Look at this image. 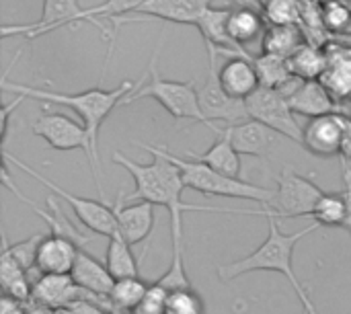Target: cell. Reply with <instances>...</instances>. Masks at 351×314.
I'll return each instance as SVG.
<instances>
[{
    "label": "cell",
    "mask_w": 351,
    "mask_h": 314,
    "mask_svg": "<svg viewBox=\"0 0 351 314\" xmlns=\"http://www.w3.org/2000/svg\"><path fill=\"white\" fill-rule=\"evenodd\" d=\"M70 276L74 278V282L78 286H82L84 290H88L97 296H103V298H109L113 284H115V278L111 276L109 267L103 265L99 259H95L93 255H88L82 249L78 251V257L74 261Z\"/></svg>",
    "instance_id": "21"
},
{
    "label": "cell",
    "mask_w": 351,
    "mask_h": 314,
    "mask_svg": "<svg viewBox=\"0 0 351 314\" xmlns=\"http://www.w3.org/2000/svg\"><path fill=\"white\" fill-rule=\"evenodd\" d=\"M325 51L327 66L319 80L339 103H346L351 99V45L333 43Z\"/></svg>",
    "instance_id": "20"
},
{
    "label": "cell",
    "mask_w": 351,
    "mask_h": 314,
    "mask_svg": "<svg viewBox=\"0 0 351 314\" xmlns=\"http://www.w3.org/2000/svg\"><path fill=\"white\" fill-rule=\"evenodd\" d=\"M158 284H160L162 288H167L169 292H173V290H187V288H191V282H189L187 271H185L183 247H173V259H171V265H169L167 274L158 280Z\"/></svg>",
    "instance_id": "34"
},
{
    "label": "cell",
    "mask_w": 351,
    "mask_h": 314,
    "mask_svg": "<svg viewBox=\"0 0 351 314\" xmlns=\"http://www.w3.org/2000/svg\"><path fill=\"white\" fill-rule=\"evenodd\" d=\"M300 10V0H265L263 19L267 25H298Z\"/></svg>",
    "instance_id": "33"
},
{
    "label": "cell",
    "mask_w": 351,
    "mask_h": 314,
    "mask_svg": "<svg viewBox=\"0 0 351 314\" xmlns=\"http://www.w3.org/2000/svg\"><path fill=\"white\" fill-rule=\"evenodd\" d=\"M80 23H84V8L80 6V0H43L41 16L35 23L2 25V37L21 35L27 41H33L56 29L76 27Z\"/></svg>",
    "instance_id": "10"
},
{
    "label": "cell",
    "mask_w": 351,
    "mask_h": 314,
    "mask_svg": "<svg viewBox=\"0 0 351 314\" xmlns=\"http://www.w3.org/2000/svg\"><path fill=\"white\" fill-rule=\"evenodd\" d=\"M29 269H25L14 255L8 249V239L6 234H2V255H0V286H2V294L14 296L19 300L29 302L31 300V292H33V284L29 280Z\"/></svg>",
    "instance_id": "23"
},
{
    "label": "cell",
    "mask_w": 351,
    "mask_h": 314,
    "mask_svg": "<svg viewBox=\"0 0 351 314\" xmlns=\"http://www.w3.org/2000/svg\"><path fill=\"white\" fill-rule=\"evenodd\" d=\"M64 311L68 314H109L105 306H101V304L95 302V300H86V298L76 300L72 306H68V309H64Z\"/></svg>",
    "instance_id": "40"
},
{
    "label": "cell",
    "mask_w": 351,
    "mask_h": 314,
    "mask_svg": "<svg viewBox=\"0 0 351 314\" xmlns=\"http://www.w3.org/2000/svg\"><path fill=\"white\" fill-rule=\"evenodd\" d=\"M0 314H31L29 302L19 300V298L8 296V294H2V298H0Z\"/></svg>",
    "instance_id": "39"
},
{
    "label": "cell",
    "mask_w": 351,
    "mask_h": 314,
    "mask_svg": "<svg viewBox=\"0 0 351 314\" xmlns=\"http://www.w3.org/2000/svg\"><path fill=\"white\" fill-rule=\"evenodd\" d=\"M43 237H45V234L37 232V234H33V237H29V239H25V241H21V243H14V245L8 243L10 253L14 255V259H16L25 269H33V265H35V253H37V247H39V243H41Z\"/></svg>",
    "instance_id": "38"
},
{
    "label": "cell",
    "mask_w": 351,
    "mask_h": 314,
    "mask_svg": "<svg viewBox=\"0 0 351 314\" xmlns=\"http://www.w3.org/2000/svg\"><path fill=\"white\" fill-rule=\"evenodd\" d=\"M321 12H323L325 27L331 29V31H343L350 25V8L343 2H339V0H329Z\"/></svg>",
    "instance_id": "37"
},
{
    "label": "cell",
    "mask_w": 351,
    "mask_h": 314,
    "mask_svg": "<svg viewBox=\"0 0 351 314\" xmlns=\"http://www.w3.org/2000/svg\"><path fill=\"white\" fill-rule=\"evenodd\" d=\"M218 136H224L230 140V144L247 156H265L271 146L278 142L280 134L265 123L249 117L237 123H228L226 128H216Z\"/></svg>",
    "instance_id": "16"
},
{
    "label": "cell",
    "mask_w": 351,
    "mask_h": 314,
    "mask_svg": "<svg viewBox=\"0 0 351 314\" xmlns=\"http://www.w3.org/2000/svg\"><path fill=\"white\" fill-rule=\"evenodd\" d=\"M146 78H148V70L138 80H123L121 84H117L111 90L93 86V88L80 90V93H58V90H49V88H35V86H27V84L8 82V78L4 76L0 82V88L4 93H19V95H25L27 99H37L41 103L68 107L82 119V123L88 132V142H90V154H88L90 173H93L95 185L99 189V195L103 200V189H101V179H99V132H101V125L117 107H121L123 99L130 93H134L138 86L144 84Z\"/></svg>",
    "instance_id": "2"
},
{
    "label": "cell",
    "mask_w": 351,
    "mask_h": 314,
    "mask_svg": "<svg viewBox=\"0 0 351 314\" xmlns=\"http://www.w3.org/2000/svg\"><path fill=\"white\" fill-rule=\"evenodd\" d=\"M160 154H165L169 160L177 165V169L183 175V181L189 189L204 193V195H216V197H228V200H243V202H253L261 204L263 208H271L276 202V189L259 187L253 183H247L243 179L228 177L206 162L193 158V156H179L169 152L165 146H156Z\"/></svg>",
    "instance_id": "4"
},
{
    "label": "cell",
    "mask_w": 351,
    "mask_h": 314,
    "mask_svg": "<svg viewBox=\"0 0 351 314\" xmlns=\"http://www.w3.org/2000/svg\"><path fill=\"white\" fill-rule=\"evenodd\" d=\"M169 290L162 288L158 282L150 284L140 304L134 309V314H167Z\"/></svg>",
    "instance_id": "36"
},
{
    "label": "cell",
    "mask_w": 351,
    "mask_h": 314,
    "mask_svg": "<svg viewBox=\"0 0 351 314\" xmlns=\"http://www.w3.org/2000/svg\"><path fill=\"white\" fill-rule=\"evenodd\" d=\"M132 243L117 230L109 237V247H107V257L105 265L109 267L111 276L115 280L121 278H134L138 276V261L132 251Z\"/></svg>",
    "instance_id": "28"
},
{
    "label": "cell",
    "mask_w": 351,
    "mask_h": 314,
    "mask_svg": "<svg viewBox=\"0 0 351 314\" xmlns=\"http://www.w3.org/2000/svg\"><path fill=\"white\" fill-rule=\"evenodd\" d=\"M304 43L298 25H267L261 35V51L290 58Z\"/></svg>",
    "instance_id": "29"
},
{
    "label": "cell",
    "mask_w": 351,
    "mask_h": 314,
    "mask_svg": "<svg viewBox=\"0 0 351 314\" xmlns=\"http://www.w3.org/2000/svg\"><path fill=\"white\" fill-rule=\"evenodd\" d=\"M253 64L257 68L261 86L282 88L286 82H290L294 78L290 64H288V58L274 56V53H261V56L253 58Z\"/></svg>",
    "instance_id": "31"
},
{
    "label": "cell",
    "mask_w": 351,
    "mask_h": 314,
    "mask_svg": "<svg viewBox=\"0 0 351 314\" xmlns=\"http://www.w3.org/2000/svg\"><path fill=\"white\" fill-rule=\"evenodd\" d=\"M228 14H230V8L210 6L195 27L199 29L204 43L214 45L220 53H226V56L245 53V49H241L228 35Z\"/></svg>",
    "instance_id": "22"
},
{
    "label": "cell",
    "mask_w": 351,
    "mask_h": 314,
    "mask_svg": "<svg viewBox=\"0 0 351 314\" xmlns=\"http://www.w3.org/2000/svg\"><path fill=\"white\" fill-rule=\"evenodd\" d=\"M218 78H220L222 88L230 97L241 99V101L251 97L261 86L257 68L253 64V56L247 51L234 53L232 58H228L224 62V66L218 70Z\"/></svg>",
    "instance_id": "17"
},
{
    "label": "cell",
    "mask_w": 351,
    "mask_h": 314,
    "mask_svg": "<svg viewBox=\"0 0 351 314\" xmlns=\"http://www.w3.org/2000/svg\"><path fill=\"white\" fill-rule=\"evenodd\" d=\"M154 204L150 202H138L132 204L128 202V206L123 204V193H119L117 202H115V214H117V230L132 243L138 245L142 241H146L154 228L156 222V214H154Z\"/></svg>",
    "instance_id": "19"
},
{
    "label": "cell",
    "mask_w": 351,
    "mask_h": 314,
    "mask_svg": "<svg viewBox=\"0 0 351 314\" xmlns=\"http://www.w3.org/2000/svg\"><path fill=\"white\" fill-rule=\"evenodd\" d=\"M206 49H208V74L204 86L199 88V105L208 119V128L216 132L218 125H214L212 121H224L226 125L237 123L249 119V111L245 101L230 97L220 84L218 68H216V56L220 51L214 45H206Z\"/></svg>",
    "instance_id": "9"
},
{
    "label": "cell",
    "mask_w": 351,
    "mask_h": 314,
    "mask_svg": "<svg viewBox=\"0 0 351 314\" xmlns=\"http://www.w3.org/2000/svg\"><path fill=\"white\" fill-rule=\"evenodd\" d=\"M311 218L319 226L329 228H350L351 226V204L348 193H323L317 202Z\"/></svg>",
    "instance_id": "24"
},
{
    "label": "cell",
    "mask_w": 351,
    "mask_h": 314,
    "mask_svg": "<svg viewBox=\"0 0 351 314\" xmlns=\"http://www.w3.org/2000/svg\"><path fill=\"white\" fill-rule=\"evenodd\" d=\"M263 21L265 19L259 12H255L253 8H247V6L234 8L228 14V35L241 49H245L247 43H251L263 35V31H265Z\"/></svg>",
    "instance_id": "27"
},
{
    "label": "cell",
    "mask_w": 351,
    "mask_h": 314,
    "mask_svg": "<svg viewBox=\"0 0 351 314\" xmlns=\"http://www.w3.org/2000/svg\"><path fill=\"white\" fill-rule=\"evenodd\" d=\"M339 156L343 160H351V117H346V132H343V144Z\"/></svg>",
    "instance_id": "42"
},
{
    "label": "cell",
    "mask_w": 351,
    "mask_h": 314,
    "mask_svg": "<svg viewBox=\"0 0 351 314\" xmlns=\"http://www.w3.org/2000/svg\"><path fill=\"white\" fill-rule=\"evenodd\" d=\"M189 156L206 162L208 167L228 175V177H234V179H241V173H243V165H241V152L230 144L228 138L220 136L218 142H214L206 152L202 154H193V152H187Z\"/></svg>",
    "instance_id": "26"
},
{
    "label": "cell",
    "mask_w": 351,
    "mask_h": 314,
    "mask_svg": "<svg viewBox=\"0 0 351 314\" xmlns=\"http://www.w3.org/2000/svg\"><path fill=\"white\" fill-rule=\"evenodd\" d=\"M346 132L343 113H327L319 117H308V123L302 132V146L321 158L339 156Z\"/></svg>",
    "instance_id": "14"
},
{
    "label": "cell",
    "mask_w": 351,
    "mask_h": 314,
    "mask_svg": "<svg viewBox=\"0 0 351 314\" xmlns=\"http://www.w3.org/2000/svg\"><path fill=\"white\" fill-rule=\"evenodd\" d=\"M212 4L214 0H146L134 14L119 16L111 23L115 29L123 23H142L146 19H158L177 25H197Z\"/></svg>",
    "instance_id": "13"
},
{
    "label": "cell",
    "mask_w": 351,
    "mask_h": 314,
    "mask_svg": "<svg viewBox=\"0 0 351 314\" xmlns=\"http://www.w3.org/2000/svg\"><path fill=\"white\" fill-rule=\"evenodd\" d=\"M82 298L95 300L101 306H105L107 311H111L109 298H103V296H97L88 290H84L82 286H78L74 282V278L70 274H41L35 280L33 292H31V302L53 309V311H64Z\"/></svg>",
    "instance_id": "11"
},
{
    "label": "cell",
    "mask_w": 351,
    "mask_h": 314,
    "mask_svg": "<svg viewBox=\"0 0 351 314\" xmlns=\"http://www.w3.org/2000/svg\"><path fill=\"white\" fill-rule=\"evenodd\" d=\"M296 115L319 117L327 113H343V105L327 90L321 80H300L296 78L282 90Z\"/></svg>",
    "instance_id": "15"
},
{
    "label": "cell",
    "mask_w": 351,
    "mask_h": 314,
    "mask_svg": "<svg viewBox=\"0 0 351 314\" xmlns=\"http://www.w3.org/2000/svg\"><path fill=\"white\" fill-rule=\"evenodd\" d=\"M265 218H267V237L265 241L247 257L243 259H237L232 263H226V265H220L218 267V278L222 282H232L241 276H247V274H253V271H276V274H282L290 286L294 288L296 296L300 298L302 306H304V313L306 314H319V311L315 309L311 296L306 294L304 286L300 284L296 271H294V249L296 245L306 237V234H313L319 224L315 222L313 226H306L294 234H286L282 232L278 220L274 216V212L269 208H265Z\"/></svg>",
    "instance_id": "3"
},
{
    "label": "cell",
    "mask_w": 351,
    "mask_h": 314,
    "mask_svg": "<svg viewBox=\"0 0 351 314\" xmlns=\"http://www.w3.org/2000/svg\"><path fill=\"white\" fill-rule=\"evenodd\" d=\"M80 247L60 234H47L41 239L35 253V269L37 274H70L74 261L78 257Z\"/></svg>",
    "instance_id": "18"
},
{
    "label": "cell",
    "mask_w": 351,
    "mask_h": 314,
    "mask_svg": "<svg viewBox=\"0 0 351 314\" xmlns=\"http://www.w3.org/2000/svg\"><path fill=\"white\" fill-rule=\"evenodd\" d=\"M146 0H105L97 6L84 8V23L95 25L107 41H111V35L105 27V23H111L119 16L134 14Z\"/></svg>",
    "instance_id": "30"
},
{
    "label": "cell",
    "mask_w": 351,
    "mask_h": 314,
    "mask_svg": "<svg viewBox=\"0 0 351 314\" xmlns=\"http://www.w3.org/2000/svg\"><path fill=\"white\" fill-rule=\"evenodd\" d=\"M158 49H160V45H156V49L152 51L150 64H148L150 80L144 82L142 86H138L134 93H130L123 99L121 107L132 105V103L142 101V99H154L167 113H171V117L191 119V121L208 125V119H206L202 105H199V90L195 88V80L181 82V80L162 78L158 72Z\"/></svg>",
    "instance_id": "5"
},
{
    "label": "cell",
    "mask_w": 351,
    "mask_h": 314,
    "mask_svg": "<svg viewBox=\"0 0 351 314\" xmlns=\"http://www.w3.org/2000/svg\"><path fill=\"white\" fill-rule=\"evenodd\" d=\"M31 132L35 136H39L53 150H60V152L84 150L86 158L90 154L88 132H86L84 123H78L64 113L45 111V113L37 115L31 123Z\"/></svg>",
    "instance_id": "12"
},
{
    "label": "cell",
    "mask_w": 351,
    "mask_h": 314,
    "mask_svg": "<svg viewBox=\"0 0 351 314\" xmlns=\"http://www.w3.org/2000/svg\"><path fill=\"white\" fill-rule=\"evenodd\" d=\"M2 160H6L8 165H14L16 169H21L23 173H27L29 177H33L35 181H39L43 187H47L49 191H53L60 200H64V202L72 208V212H74V216L78 218V222L84 224L90 232L101 234V237H107V239H109L113 232H117V214H115V208L107 206V202H103V200L97 202V200H88V197H78V195L66 191L64 187H60L58 183L49 181V179L43 177L39 171H35L33 167L25 165L21 158H14V156H12L10 152H6V150H4V154H2Z\"/></svg>",
    "instance_id": "6"
},
{
    "label": "cell",
    "mask_w": 351,
    "mask_h": 314,
    "mask_svg": "<svg viewBox=\"0 0 351 314\" xmlns=\"http://www.w3.org/2000/svg\"><path fill=\"white\" fill-rule=\"evenodd\" d=\"M167 314H206V311L202 298L193 292V288H187L169 292Z\"/></svg>",
    "instance_id": "35"
},
{
    "label": "cell",
    "mask_w": 351,
    "mask_h": 314,
    "mask_svg": "<svg viewBox=\"0 0 351 314\" xmlns=\"http://www.w3.org/2000/svg\"><path fill=\"white\" fill-rule=\"evenodd\" d=\"M148 286L138 278H121V280H115L113 284V290L109 294V302H111V311L113 309H123V311H134L140 300L144 298Z\"/></svg>",
    "instance_id": "32"
},
{
    "label": "cell",
    "mask_w": 351,
    "mask_h": 314,
    "mask_svg": "<svg viewBox=\"0 0 351 314\" xmlns=\"http://www.w3.org/2000/svg\"><path fill=\"white\" fill-rule=\"evenodd\" d=\"M109 314H134V311H123V309H113V311H109Z\"/></svg>",
    "instance_id": "43"
},
{
    "label": "cell",
    "mask_w": 351,
    "mask_h": 314,
    "mask_svg": "<svg viewBox=\"0 0 351 314\" xmlns=\"http://www.w3.org/2000/svg\"><path fill=\"white\" fill-rule=\"evenodd\" d=\"M27 97L25 95H19L12 103H6L0 107V136H2V142L6 140V134H8V123H10V113L19 109V105L25 101Z\"/></svg>",
    "instance_id": "41"
},
{
    "label": "cell",
    "mask_w": 351,
    "mask_h": 314,
    "mask_svg": "<svg viewBox=\"0 0 351 314\" xmlns=\"http://www.w3.org/2000/svg\"><path fill=\"white\" fill-rule=\"evenodd\" d=\"M290 70L300 80H319L327 66V51L321 49L319 43L304 41L298 49L288 58Z\"/></svg>",
    "instance_id": "25"
},
{
    "label": "cell",
    "mask_w": 351,
    "mask_h": 314,
    "mask_svg": "<svg viewBox=\"0 0 351 314\" xmlns=\"http://www.w3.org/2000/svg\"><path fill=\"white\" fill-rule=\"evenodd\" d=\"M304 314H306V313H304Z\"/></svg>",
    "instance_id": "44"
},
{
    "label": "cell",
    "mask_w": 351,
    "mask_h": 314,
    "mask_svg": "<svg viewBox=\"0 0 351 314\" xmlns=\"http://www.w3.org/2000/svg\"><path fill=\"white\" fill-rule=\"evenodd\" d=\"M245 105H247L249 117L265 123L267 128L276 130L280 136L302 146L304 125L298 123L296 111L292 109L288 97L280 88L259 86L251 97L245 99Z\"/></svg>",
    "instance_id": "7"
},
{
    "label": "cell",
    "mask_w": 351,
    "mask_h": 314,
    "mask_svg": "<svg viewBox=\"0 0 351 314\" xmlns=\"http://www.w3.org/2000/svg\"><path fill=\"white\" fill-rule=\"evenodd\" d=\"M323 193L325 191L315 181L296 173L292 167H286L278 177L276 202L269 210L280 220L311 218V214Z\"/></svg>",
    "instance_id": "8"
},
{
    "label": "cell",
    "mask_w": 351,
    "mask_h": 314,
    "mask_svg": "<svg viewBox=\"0 0 351 314\" xmlns=\"http://www.w3.org/2000/svg\"><path fill=\"white\" fill-rule=\"evenodd\" d=\"M142 150L152 154V162H136L123 152H113L111 160L123 167L136 183L134 193L125 202H150L154 206L167 208L171 216V239L173 247H183V212H220V214H247V216H265L263 210H239V208H216V206H189L183 202V191L187 189L181 171L173 160L158 152L154 144L136 142Z\"/></svg>",
    "instance_id": "1"
}]
</instances>
